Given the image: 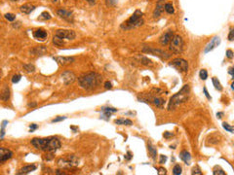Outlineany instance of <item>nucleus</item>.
<instances>
[{
  "label": "nucleus",
  "instance_id": "f257e3e1",
  "mask_svg": "<svg viewBox=\"0 0 234 175\" xmlns=\"http://www.w3.org/2000/svg\"><path fill=\"white\" fill-rule=\"evenodd\" d=\"M31 144L36 149L43 152L54 153L61 148V141L57 137H49V138H33L31 139Z\"/></svg>",
  "mask_w": 234,
  "mask_h": 175
},
{
  "label": "nucleus",
  "instance_id": "f03ea898",
  "mask_svg": "<svg viewBox=\"0 0 234 175\" xmlns=\"http://www.w3.org/2000/svg\"><path fill=\"white\" fill-rule=\"evenodd\" d=\"M102 80V78L100 74H98L96 72H90L87 74H84L78 78V83L79 86L84 90L91 91L100 86L101 82Z\"/></svg>",
  "mask_w": 234,
  "mask_h": 175
},
{
  "label": "nucleus",
  "instance_id": "7ed1b4c3",
  "mask_svg": "<svg viewBox=\"0 0 234 175\" xmlns=\"http://www.w3.org/2000/svg\"><path fill=\"white\" fill-rule=\"evenodd\" d=\"M190 94V87L189 85H184L183 88L180 90L178 94H176L175 95L171 97L169 106H168V110H174L176 106H179V104H182L183 102H186L188 97H189Z\"/></svg>",
  "mask_w": 234,
  "mask_h": 175
},
{
  "label": "nucleus",
  "instance_id": "20e7f679",
  "mask_svg": "<svg viewBox=\"0 0 234 175\" xmlns=\"http://www.w3.org/2000/svg\"><path fill=\"white\" fill-rule=\"evenodd\" d=\"M142 12L139 10H136L135 13L130 17V18L121 24V28L125 29V30H129V29L139 27L143 24V19H142Z\"/></svg>",
  "mask_w": 234,
  "mask_h": 175
},
{
  "label": "nucleus",
  "instance_id": "39448f33",
  "mask_svg": "<svg viewBox=\"0 0 234 175\" xmlns=\"http://www.w3.org/2000/svg\"><path fill=\"white\" fill-rule=\"evenodd\" d=\"M57 164L61 168H72L78 165V164H79V159L75 155H68L67 157L59 159Z\"/></svg>",
  "mask_w": 234,
  "mask_h": 175
},
{
  "label": "nucleus",
  "instance_id": "423d86ee",
  "mask_svg": "<svg viewBox=\"0 0 234 175\" xmlns=\"http://www.w3.org/2000/svg\"><path fill=\"white\" fill-rule=\"evenodd\" d=\"M170 51L174 54H179L183 51V40L182 36L175 35L170 43Z\"/></svg>",
  "mask_w": 234,
  "mask_h": 175
},
{
  "label": "nucleus",
  "instance_id": "0eeeda50",
  "mask_svg": "<svg viewBox=\"0 0 234 175\" xmlns=\"http://www.w3.org/2000/svg\"><path fill=\"white\" fill-rule=\"evenodd\" d=\"M142 53H145V54H149V55H153L156 56L160 58H164V60H167L171 57L170 54H168L167 52L163 51V50H160V49H155V48H150V47H143L142 48Z\"/></svg>",
  "mask_w": 234,
  "mask_h": 175
},
{
  "label": "nucleus",
  "instance_id": "6e6552de",
  "mask_svg": "<svg viewBox=\"0 0 234 175\" xmlns=\"http://www.w3.org/2000/svg\"><path fill=\"white\" fill-rule=\"evenodd\" d=\"M170 65L175 67L179 72L184 73L188 71V62L186 60H183V58H175V60L170 62Z\"/></svg>",
  "mask_w": 234,
  "mask_h": 175
},
{
  "label": "nucleus",
  "instance_id": "1a4fd4ad",
  "mask_svg": "<svg viewBox=\"0 0 234 175\" xmlns=\"http://www.w3.org/2000/svg\"><path fill=\"white\" fill-rule=\"evenodd\" d=\"M55 35L61 37L63 39H67V40H74L76 37V33L70 30V29H58L56 31Z\"/></svg>",
  "mask_w": 234,
  "mask_h": 175
},
{
  "label": "nucleus",
  "instance_id": "9d476101",
  "mask_svg": "<svg viewBox=\"0 0 234 175\" xmlns=\"http://www.w3.org/2000/svg\"><path fill=\"white\" fill-rule=\"evenodd\" d=\"M61 80H63V82H64V84L67 85V86L72 84V83L76 80L75 74L73 73V72H71V71H64V72H63V73H61Z\"/></svg>",
  "mask_w": 234,
  "mask_h": 175
},
{
  "label": "nucleus",
  "instance_id": "9b49d317",
  "mask_svg": "<svg viewBox=\"0 0 234 175\" xmlns=\"http://www.w3.org/2000/svg\"><path fill=\"white\" fill-rule=\"evenodd\" d=\"M174 32L172 30H167L164 34H162V36L160 37L159 39V43L162 46H167L168 44L171 43L172 39L174 38Z\"/></svg>",
  "mask_w": 234,
  "mask_h": 175
},
{
  "label": "nucleus",
  "instance_id": "f8f14e48",
  "mask_svg": "<svg viewBox=\"0 0 234 175\" xmlns=\"http://www.w3.org/2000/svg\"><path fill=\"white\" fill-rule=\"evenodd\" d=\"M53 60L57 61L60 65H67L73 63L75 61V58L72 57H54Z\"/></svg>",
  "mask_w": 234,
  "mask_h": 175
},
{
  "label": "nucleus",
  "instance_id": "ddd939ff",
  "mask_svg": "<svg viewBox=\"0 0 234 175\" xmlns=\"http://www.w3.org/2000/svg\"><path fill=\"white\" fill-rule=\"evenodd\" d=\"M220 44V38L219 36H215L214 38L211 40V42L209 43V44L206 46V47H205L204 53L207 54V53H209V52L213 51V50H214L215 48H217Z\"/></svg>",
  "mask_w": 234,
  "mask_h": 175
},
{
  "label": "nucleus",
  "instance_id": "4468645a",
  "mask_svg": "<svg viewBox=\"0 0 234 175\" xmlns=\"http://www.w3.org/2000/svg\"><path fill=\"white\" fill-rule=\"evenodd\" d=\"M57 14H58V16L63 20H67V22H71V23L73 22V15L70 11H67V10L61 8V9H59L57 11Z\"/></svg>",
  "mask_w": 234,
  "mask_h": 175
},
{
  "label": "nucleus",
  "instance_id": "2eb2a0df",
  "mask_svg": "<svg viewBox=\"0 0 234 175\" xmlns=\"http://www.w3.org/2000/svg\"><path fill=\"white\" fill-rule=\"evenodd\" d=\"M13 157V152L9 149L6 148H0V162L3 164L4 161L10 160Z\"/></svg>",
  "mask_w": 234,
  "mask_h": 175
},
{
  "label": "nucleus",
  "instance_id": "dca6fc26",
  "mask_svg": "<svg viewBox=\"0 0 234 175\" xmlns=\"http://www.w3.org/2000/svg\"><path fill=\"white\" fill-rule=\"evenodd\" d=\"M165 9V4H164V0H158V2L156 3V7L153 11V18H159L161 16L162 12Z\"/></svg>",
  "mask_w": 234,
  "mask_h": 175
},
{
  "label": "nucleus",
  "instance_id": "f3484780",
  "mask_svg": "<svg viewBox=\"0 0 234 175\" xmlns=\"http://www.w3.org/2000/svg\"><path fill=\"white\" fill-rule=\"evenodd\" d=\"M33 37L36 40H39V41H44L47 39L48 37V33L47 31H45L44 29L42 28H38L33 32Z\"/></svg>",
  "mask_w": 234,
  "mask_h": 175
},
{
  "label": "nucleus",
  "instance_id": "a211bd4d",
  "mask_svg": "<svg viewBox=\"0 0 234 175\" xmlns=\"http://www.w3.org/2000/svg\"><path fill=\"white\" fill-rule=\"evenodd\" d=\"M101 111L104 112V114L101 115V118L105 119L106 121H108L109 119L110 115H111L112 113H115V112H117V109H115V108H112V107H102Z\"/></svg>",
  "mask_w": 234,
  "mask_h": 175
},
{
  "label": "nucleus",
  "instance_id": "6ab92c4d",
  "mask_svg": "<svg viewBox=\"0 0 234 175\" xmlns=\"http://www.w3.org/2000/svg\"><path fill=\"white\" fill-rule=\"evenodd\" d=\"M179 158H180V160H182L186 164H190L191 156H190L189 152H187V151H186V150H183V151L180 152Z\"/></svg>",
  "mask_w": 234,
  "mask_h": 175
},
{
  "label": "nucleus",
  "instance_id": "aec40b11",
  "mask_svg": "<svg viewBox=\"0 0 234 175\" xmlns=\"http://www.w3.org/2000/svg\"><path fill=\"white\" fill-rule=\"evenodd\" d=\"M37 168V166L34 164H30V165H26L20 169V171L18 172V174H28L32 171H34Z\"/></svg>",
  "mask_w": 234,
  "mask_h": 175
},
{
  "label": "nucleus",
  "instance_id": "412c9836",
  "mask_svg": "<svg viewBox=\"0 0 234 175\" xmlns=\"http://www.w3.org/2000/svg\"><path fill=\"white\" fill-rule=\"evenodd\" d=\"M34 9H35V6L32 5V4H30V3L23 4V5L20 6V12H23V14H27V15L30 14Z\"/></svg>",
  "mask_w": 234,
  "mask_h": 175
},
{
  "label": "nucleus",
  "instance_id": "4be33fe9",
  "mask_svg": "<svg viewBox=\"0 0 234 175\" xmlns=\"http://www.w3.org/2000/svg\"><path fill=\"white\" fill-rule=\"evenodd\" d=\"M149 101L152 103V104H154L156 107H159V108H162L164 104H165V100H164L163 98H161V97H153Z\"/></svg>",
  "mask_w": 234,
  "mask_h": 175
},
{
  "label": "nucleus",
  "instance_id": "5701e85b",
  "mask_svg": "<svg viewBox=\"0 0 234 175\" xmlns=\"http://www.w3.org/2000/svg\"><path fill=\"white\" fill-rule=\"evenodd\" d=\"M0 97H1L2 101H7L8 99L10 98V89H9V88H8V87H4L3 88Z\"/></svg>",
  "mask_w": 234,
  "mask_h": 175
},
{
  "label": "nucleus",
  "instance_id": "b1692460",
  "mask_svg": "<svg viewBox=\"0 0 234 175\" xmlns=\"http://www.w3.org/2000/svg\"><path fill=\"white\" fill-rule=\"evenodd\" d=\"M46 52H47V49L45 48L44 46H37L34 50H32L31 53L34 54V55H37V56H42Z\"/></svg>",
  "mask_w": 234,
  "mask_h": 175
},
{
  "label": "nucleus",
  "instance_id": "393cba45",
  "mask_svg": "<svg viewBox=\"0 0 234 175\" xmlns=\"http://www.w3.org/2000/svg\"><path fill=\"white\" fill-rule=\"evenodd\" d=\"M147 149H148V153H149L150 157L152 158L153 160H156V157H157V150H156V148L149 142L148 145H147Z\"/></svg>",
  "mask_w": 234,
  "mask_h": 175
},
{
  "label": "nucleus",
  "instance_id": "a878e982",
  "mask_svg": "<svg viewBox=\"0 0 234 175\" xmlns=\"http://www.w3.org/2000/svg\"><path fill=\"white\" fill-rule=\"evenodd\" d=\"M116 124H121V126H132L133 122L129 119H116L114 121Z\"/></svg>",
  "mask_w": 234,
  "mask_h": 175
},
{
  "label": "nucleus",
  "instance_id": "bb28decb",
  "mask_svg": "<svg viewBox=\"0 0 234 175\" xmlns=\"http://www.w3.org/2000/svg\"><path fill=\"white\" fill-rule=\"evenodd\" d=\"M53 43H54L55 45H57V46H64V39L55 35L54 37H53Z\"/></svg>",
  "mask_w": 234,
  "mask_h": 175
},
{
  "label": "nucleus",
  "instance_id": "cd10ccee",
  "mask_svg": "<svg viewBox=\"0 0 234 175\" xmlns=\"http://www.w3.org/2000/svg\"><path fill=\"white\" fill-rule=\"evenodd\" d=\"M212 82H213V85H214V87L216 88V90H217V91H223V87H221L220 82L217 80L216 77L212 78Z\"/></svg>",
  "mask_w": 234,
  "mask_h": 175
},
{
  "label": "nucleus",
  "instance_id": "c85d7f7f",
  "mask_svg": "<svg viewBox=\"0 0 234 175\" xmlns=\"http://www.w3.org/2000/svg\"><path fill=\"white\" fill-rule=\"evenodd\" d=\"M165 11L168 14H174L175 13V8L172 3H166L165 4Z\"/></svg>",
  "mask_w": 234,
  "mask_h": 175
},
{
  "label": "nucleus",
  "instance_id": "c756f323",
  "mask_svg": "<svg viewBox=\"0 0 234 175\" xmlns=\"http://www.w3.org/2000/svg\"><path fill=\"white\" fill-rule=\"evenodd\" d=\"M23 69L26 70L27 73H32L35 71V66L33 64H23Z\"/></svg>",
  "mask_w": 234,
  "mask_h": 175
},
{
  "label": "nucleus",
  "instance_id": "7c9ffc66",
  "mask_svg": "<svg viewBox=\"0 0 234 175\" xmlns=\"http://www.w3.org/2000/svg\"><path fill=\"white\" fill-rule=\"evenodd\" d=\"M7 124H8V121H6V120H4L1 124V135H0V138L1 139H3L4 135H5V127L7 126Z\"/></svg>",
  "mask_w": 234,
  "mask_h": 175
},
{
  "label": "nucleus",
  "instance_id": "2f4dec72",
  "mask_svg": "<svg viewBox=\"0 0 234 175\" xmlns=\"http://www.w3.org/2000/svg\"><path fill=\"white\" fill-rule=\"evenodd\" d=\"M213 174L214 175H225V172L220 167H219V166H216L214 170H213Z\"/></svg>",
  "mask_w": 234,
  "mask_h": 175
},
{
  "label": "nucleus",
  "instance_id": "473e14b6",
  "mask_svg": "<svg viewBox=\"0 0 234 175\" xmlns=\"http://www.w3.org/2000/svg\"><path fill=\"white\" fill-rule=\"evenodd\" d=\"M223 127L224 128L225 130H227L228 132L234 133V127H231L230 124H228L227 123H223Z\"/></svg>",
  "mask_w": 234,
  "mask_h": 175
},
{
  "label": "nucleus",
  "instance_id": "72a5a7b5",
  "mask_svg": "<svg viewBox=\"0 0 234 175\" xmlns=\"http://www.w3.org/2000/svg\"><path fill=\"white\" fill-rule=\"evenodd\" d=\"M199 76L200 78L202 79V80H206V79L208 78V72L206 69H201L200 72H199Z\"/></svg>",
  "mask_w": 234,
  "mask_h": 175
},
{
  "label": "nucleus",
  "instance_id": "f704fd0d",
  "mask_svg": "<svg viewBox=\"0 0 234 175\" xmlns=\"http://www.w3.org/2000/svg\"><path fill=\"white\" fill-rule=\"evenodd\" d=\"M173 173H174L175 175H180V174H182V167L179 166V164H176V165L174 166Z\"/></svg>",
  "mask_w": 234,
  "mask_h": 175
},
{
  "label": "nucleus",
  "instance_id": "c9c22d12",
  "mask_svg": "<svg viewBox=\"0 0 234 175\" xmlns=\"http://www.w3.org/2000/svg\"><path fill=\"white\" fill-rule=\"evenodd\" d=\"M191 174H193V175H201L202 174V171H201V169H200V167L198 165H195L193 168H192V170H191Z\"/></svg>",
  "mask_w": 234,
  "mask_h": 175
},
{
  "label": "nucleus",
  "instance_id": "e433bc0d",
  "mask_svg": "<svg viewBox=\"0 0 234 175\" xmlns=\"http://www.w3.org/2000/svg\"><path fill=\"white\" fill-rule=\"evenodd\" d=\"M40 19H42V20H51L52 16L50 15V13H48V12H42L41 15H40Z\"/></svg>",
  "mask_w": 234,
  "mask_h": 175
},
{
  "label": "nucleus",
  "instance_id": "4c0bfd02",
  "mask_svg": "<svg viewBox=\"0 0 234 175\" xmlns=\"http://www.w3.org/2000/svg\"><path fill=\"white\" fill-rule=\"evenodd\" d=\"M141 63L143 64V65H152V61H151L150 60H148L147 57H142Z\"/></svg>",
  "mask_w": 234,
  "mask_h": 175
},
{
  "label": "nucleus",
  "instance_id": "58836bf2",
  "mask_svg": "<svg viewBox=\"0 0 234 175\" xmlns=\"http://www.w3.org/2000/svg\"><path fill=\"white\" fill-rule=\"evenodd\" d=\"M4 17H5V19L7 20H9V22H13V20H15V19H16V16L12 13H7V14H5Z\"/></svg>",
  "mask_w": 234,
  "mask_h": 175
},
{
  "label": "nucleus",
  "instance_id": "ea45409f",
  "mask_svg": "<svg viewBox=\"0 0 234 175\" xmlns=\"http://www.w3.org/2000/svg\"><path fill=\"white\" fill-rule=\"evenodd\" d=\"M20 79H22V76H20V74H15L13 77H12V82L14 83V84H17V83H19L20 81Z\"/></svg>",
  "mask_w": 234,
  "mask_h": 175
},
{
  "label": "nucleus",
  "instance_id": "a19ab883",
  "mask_svg": "<svg viewBox=\"0 0 234 175\" xmlns=\"http://www.w3.org/2000/svg\"><path fill=\"white\" fill-rule=\"evenodd\" d=\"M228 40L229 41H233L234 40V27H232L229 31V34H228Z\"/></svg>",
  "mask_w": 234,
  "mask_h": 175
},
{
  "label": "nucleus",
  "instance_id": "79ce46f5",
  "mask_svg": "<svg viewBox=\"0 0 234 175\" xmlns=\"http://www.w3.org/2000/svg\"><path fill=\"white\" fill-rule=\"evenodd\" d=\"M106 1V5L108 6H114L117 3L118 0H105Z\"/></svg>",
  "mask_w": 234,
  "mask_h": 175
},
{
  "label": "nucleus",
  "instance_id": "37998d69",
  "mask_svg": "<svg viewBox=\"0 0 234 175\" xmlns=\"http://www.w3.org/2000/svg\"><path fill=\"white\" fill-rule=\"evenodd\" d=\"M234 56V53L231 51V50H226V57L229 58V60H231V58L233 57Z\"/></svg>",
  "mask_w": 234,
  "mask_h": 175
},
{
  "label": "nucleus",
  "instance_id": "c03bdc74",
  "mask_svg": "<svg viewBox=\"0 0 234 175\" xmlns=\"http://www.w3.org/2000/svg\"><path fill=\"white\" fill-rule=\"evenodd\" d=\"M65 119H67V117H58V118L52 120V123H58V122H61V121L65 120Z\"/></svg>",
  "mask_w": 234,
  "mask_h": 175
},
{
  "label": "nucleus",
  "instance_id": "a18cd8bd",
  "mask_svg": "<svg viewBox=\"0 0 234 175\" xmlns=\"http://www.w3.org/2000/svg\"><path fill=\"white\" fill-rule=\"evenodd\" d=\"M167 161V157L164 156V155H161L160 156V160H159V164H165Z\"/></svg>",
  "mask_w": 234,
  "mask_h": 175
},
{
  "label": "nucleus",
  "instance_id": "49530a36",
  "mask_svg": "<svg viewBox=\"0 0 234 175\" xmlns=\"http://www.w3.org/2000/svg\"><path fill=\"white\" fill-rule=\"evenodd\" d=\"M37 127H38V126L36 124H30V132H32L33 130H37Z\"/></svg>",
  "mask_w": 234,
  "mask_h": 175
},
{
  "label": "nucleus",
  "instance_id": "de8ad7c7",
  "mask_svg": "<svg viewBox=\"0 0 234 175\" xmlns=\"http://www.w3.org/2000/svg\"><path fill=\"white\" fill-rule=\"evenodd\" d=\"M105 89H111V88H112V84H111V83H110L109 81H106L105 83Z\"/></svg>",
  "mask_w": 234,
  "mask_h": 175
},
{
  "label": "nucleus",
  "instance_id": "09e8293b",
  "mask_svg": "<svg viewBox=\"0 0 234 175\" xmlns=\"http://www.w3.org/2000/svg\"><path fill=\"white\" fill-rule=\"evenodd\" d=\"M158 170H159V171H158V174H159V175H161V174H166V173H167V172H166V169L164 168V167H159V168H158Z\"/></svg>",
  "mask_w": 234,
  "mask_h": 175
},
{
  "label": "nucleus",
  "instance_id": "8fccbe9b",
  "mask_svg": "<svg viewBox=\"0 0 234 175\" xmlns=\"http://www.w3.org/2000/svg\"><path fill=\"white\" fill-rule=\"evenodd\" d=\"M173 135H174V133H172V132H169V131L164 132V137H165V138H169V137L173 136Z\"/></svg>",
  "mask_w": 234,
  "mask_h": 175
},
{
  "label": "nucleus",
  "instance_id": "3c124183",
  "mask_svg": "<svg viewBox=\"0 0 234 175\" xmlns=\"http://www.w3.org/2000/svg\"><path fill=\"white\" fill-rule=\"evenodd\" d=\"M133 158V155H132V153H131L130 151L129 152H127V155L125 156V159L126 160H128V161H130L131 159Z\"/></svg>",
  "mask_w": 234,
  "mask_h": 175
},
{
  "label": "nucleus",
  "instance_id": "603ef678",
  "mask_svg": "<svg viewBox=\"0 0 234 175\" xmlns=\"http://www.w3.org/2000/svg\"><path fill=\"white\" fill-rule=\"evenodd\" d=\"M203 91H204V94H205V95H206V97L209 99V100H211V97H210V94H209V93H208V91H207V89H206V88H204V89H203Z\"/></svg>",
  "mask_w": 234,
  "mask_h": 175
},
{
  "label": "nucleus",
  "instance_id": "864d4df0",
  "mask_svg": "<svg viewBox=\"0 0 234 175\" xmlns=\"http://www.w3.org/2000/svg\"><path fill=\"white\" fill-rule=\"evenodd\" d=\"M89 4H91V5H94V4H96L98 0H86Z\"/></svg>",
  "mask_w": 234,
  "mask_h": 175
},
{
  "label": "nucleus",
  "instance_id": "5fc2aeb1",
  "mask_svg": "<svg viewBox=\"0 0 234 175\" xmlns=\"http://www.w3.org/2000/svg\"><path fill=\"white\" fill-rule=\"evenodd\" d=\"M228 73H229V74H231V75H232V77L234 78V67H232V68H229V70H228Z\"/></svg>",
  "mask_w": 234,
  "mask_h": 175
},
{
  "label": "nucleus",
  "instance_id": "6e6d98bb",
  "mask_svg": "<svg viewBox=\"0 0 234 175\" xmlns=\"http://www.w3.org/2000/svg\"><path fill=\"white\" fill-rule=\"evenodd\" d=\"M223 113H221V112H220V113H217V118H219V119H220V118H223V117H221V116H223Z\"/></svg>",
  "mask_w": 234,
  "mask_h": 175
},
{
  "label": "nucleus",
  "instance_id": "4d7b16f0",
  "mask_svg": "<svg viewBox=\"0 0 234 175\" xmlns=\"http://www.w3.org/2000/svg\"><path fill=\"white\" fill-rule=\"evenodd\" d=\"M28 106H30V107H35V106H36V103H35V102H33V103H30V104H28Z\"/></svg>",
  "mask_w": 234,
  "mask_h": 175
},
{
  "label": "nucleus",
  "instance_id": "13d9d810",
  "mask_svg": "<svg viewBox=\"0 0 234 175\" xmlns=\"http://www.w3.org/2000/svg\"><path fill=\"white\" fill-rule=\"evenodd\" d=\"M231 88H232V90L234 91V81L232 82V84H231Z\"/></svg>",
  "mask_w": 234,
  "mask_h": 175
},
{
  "label": "nucleus",
  "instance_id": "bf43d9fd",
  "mask_svg": "<svg viewBox=\"0 0 234 175\" xmlns=\"http://www.w3.org/2000/svg\"><path fill=\"white\" fill-rule=\"evenodd\" d=\"M70 128H71V130H77V128H76V127H71Z\"/></svg>",
  "mask_w": 234,
  "mask_h": 175
},
{
  "label": "nucleus",
  "instance_id": "052dcab7",
  "mask_svg": "<svg viewBox=\"0 0 234 175\" xmlns=\"http://www.w3.org/2000/svg\"><path fill=\"white\" fill-rule=\"evenodd\" d=\"M11 1H18V0H11Z\"/></svg>",
  "mask_w": 234,
  "mask_h": 175
}]
</instances>
